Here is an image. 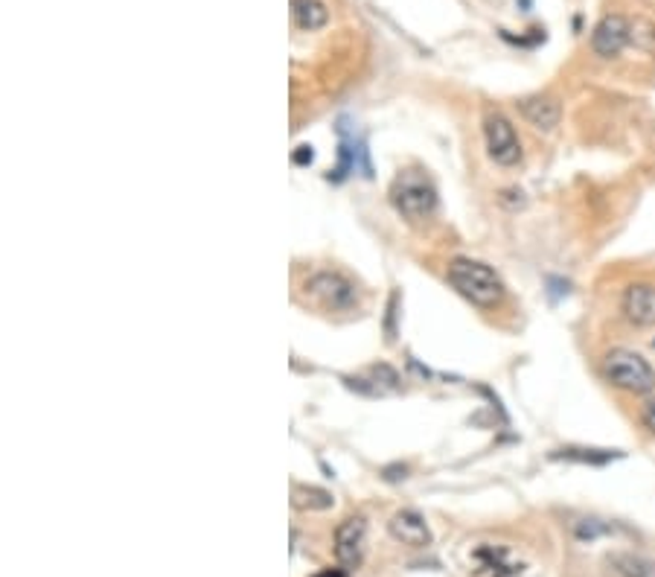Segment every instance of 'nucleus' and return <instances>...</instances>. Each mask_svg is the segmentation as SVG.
Returning a JSON list of instances; mask_svg holds the SVG:
<instances>
[{"label": "nucleus", "mask_w": 655, "mask_h": 577, "mask_svg": "<svg viewBox=\"0 0 655 577\" xmlns=\"http://www.w3.org/2000/svg\"><path fill=\"white\" fill-rule=\"evenodd\" d=\"M446 280L463 301H469L478 309H498L507 297L504 280L498 277L493 265H486L481 260H469V257L452 260L446 269Z\"/></svg>", "instance_id": "nucleus-1"}, {"label": "nucleus", "mask_w": 655, "mask_h": 577, "mask_svg": "<svg viewBox=\"0 0 655 577\" xmlns=\"http://www.w3.org/2000/svg\"><path fill=\"white\" fill-rule=\"evenodd\" d=\"M391 205L399 216L410 225H419L435 216L437 210V190L426 172L402 170L391 184Z\"/></svg>", "instance_id": "nucleus-2"}, {"label": "nucleus", "mask_w": 655, "mask_h": 577, "mask_svg": "<svg viewBox=\"0 0 655 577\" xmlns=\"http://www.w3.org/2000/svg\"><path fill=\"white\" fill-rule=\"evenodd\" d=\"M603 376L626 394L655 391V368L635 350L615 347L603 356Z\"/></svg>", "instance_id": "nucleus-3"}, {"label": "nucleus", "mask_w": 655, "mask_h": 577, "mask_svg": "<svg viewBox=\"0 0 655 577\" xmlns=\"http://www.w3.org/2000/svg\"><path fill=\"white\" fill-rule=\"evenodd\" d=\"M484 143L490 161L504 166H518L521 163V140L516 135V126L510 123V117L498 108L484 111Z\"/></svg>", "instance_id": "nucleus-4"}, {"label": "nucleus", "mask_w": 655, "mask_h": 577, "mask_svg": "<svg viewBox=\"0 0 655 577\" xmlns=\"http://www.w3.org/2000/svg\"><path fill=\"white\" fill-rule=\"evenodd\" d=\"M306 295L329 313H350L359 301L355 283L341 272H315L306 280Z\"/></svg>", "instance_id": "nucleus-5"}, {"label": "nucleus", "mask_w": 655, "mask_h": 577, "mask_svg": "<svg viewBox=\"0 0 655 577\" xmlns=\"http://www.w3.org/2000/svg\"><path fill=\"white\" fill-rule=\"evenodd\" d=\"M364 548H368V523L364 516H350L336 528V557L341 569H359L364 563Z\"/></svg>", "instance_id": "nucleus-6"}, {"label": "nucleus", "mask_w": 655, "mask_h": 577, "mask_svg": "<svg viewBox=\"0 0 655 577\" xmlns=\"http://www.w3.org/2000/svg\"><path fill=\"white\" fill-rule=\"evenodd\" d=\"M632 41V24L624 15H606L592 32V50L601 59H615Z\"/></svg>", "instance_id": "nucleus-7"}, {"label": "nucleus", "mask_w": 655, "mask_h": 577, "mask_svg": "<svg viewBox=\"0 0 655 577\" xmlns=\"http://www.w3.org/2000/svg\"><path fill=\"white\" fill-rule=\"evenodd\" d=\"M620 309L629 324L635 327H652L655 324V286L650 283H632L624 292Z\"/></svg>", "instance_id": "nucleus-8"}, {"label": "nucleus", "mask_w": 655, "mask_h": 577, "mask_svg": "<svg viewBox=\"0 0 655 577\" xmlns=\"http://www.w3.org/2000/svg\"><path fill=\"white\" fill-rule=\"evenodd\" d=\"M387 531H391V537L396 542H402V546H410V548H426L431 542V531L417 510H396L391 516V523H387Z\"/></svg>", "instance_id": "nucleus-9"}, {"label": "nucleus", "mask_w": 655, "mask_h": 577, "mask_svg": "<svg viewBox=\"0 0 655 577\" xmlns=\"http://www.w3.org/2000/svg\"><path fill=\"white\" fill-rule=\"evenodd\" d=\"M518 111H521V117L539 131H553L562 120V105L553 96H542V94L518 99Z\"/></svg>", "instance_id": "nucleus-10"}, {"label": "nucleus", "mask_w": 655, "mask_h": 577, "mask_svg": "<svg viewBox=\"0 0 655 577\" xmlns=\"http://www.w3.org/2000/svg\"><path fill=\"white\" fill-rule=\"evenodd\" d=\"M553 461H574V464H588V467H606L618 458H624V452L618 449H585V447H562L551 455Z\"/></svg>", "instance_id": "nucleus-11"}, {"label": "nucleus", "mask_w": 655, "mask_h": 577, "mask_svg": "<svg viewBox=\"0 0 655 577\" xmlns=\"http://www.w3.org/2000/svg\"><path fill=\"white\" fill-rule=\"evenodd\" d=\"M292 18L301 29L315 32L320 27H327L329 9L324 0H292Z\"/></svg>", "instance_id": "nucleus-12"}, {"label": "nucleus", "mask_w": 655, "mask_h": 577, "mask_svg": "<svg viewBox=\"0 0 655 577\" xmlns=\"http://www.w3.org/2000/svg\"><path fill=\"white\" fill-rule=\"evenodd\" d=\"M475 560H478L481 569H486L493 577H518L521 574V565L510 563V551L507 548L484 546V548H478V554H475Z\"/></svg>", "instance_id": "nucleus-13"}, {"label": "nucleus", "mask_w": 655, "mask_h": 577, "mask_svg": "<svg viewBox=\"0 0 655 577\" xmlns=\"http://www.w3.org/2000/svg\"><path fill=\"white\" fill-rule=\"evenodd\" d=\"M615 565V572L620 577H655V560L650 557H641V554H612V560H609Z\"/></svg>", "instance_id": "nucleus-14"}, {"label": "nucleus", "mask_w": 655, "mask_h": 577, "mask_svg": "<svg viewBox=\"0 0 655 577\" xmlns=\"http://www.w3.org/2000/svg\"><path fill=\"white\" fill-rule=\"evenodd\" d=\"M292 496H294L292 505L301 510H327L332 505V496L327 490H318V487H306V484H297Z\"/></svg>", "instance_id": "nucleus-15"}, {"label": "nucleus", "mask_w": 655, "mask_h": 577, "mask_svg": "<svg viewBox=\"0 0 655 577\" xmlns=\"http://www.w3.org/2000/svg\"><path fill=\"white\" fill-rule=\"evenodd\" d=\"M603 534H609V525H603L601 519H580V523L574 525V537L580 542H592Z\"/></svg>", "instance_id": "nucleus-16"}, {"label": "nucleus", "mask_w": 655, "mask_h": 577, "mask_svg": "<svg viewBox=\"0 0 655 577\" xmlns=\"http://www.w3.org/2000/svg\"><path fill=\"white\" fill-rule=\"evenodd\" d=\"M368 382H373L376 391H379V385H385V388H396V385H399V373L391 368V364H373V368H370V380H368Z\"/></svg>", "instance_id": "nucleus-17"}, {"label": "nucleus", "mask_w": 655, "mask_h": 577, "mask_svg": "<svg viewBox=\"0 0 655 577\" xmlns=\"http://www.w3.org/2000/svg\"><path fill=\"white\" fill-rule=\"evenodd\" d=\"M292 161L297 163V166H309L315 161V152H312V146H297L294 149V155H292Z\"/></svg>", "instance_id": "nucleus-18"}, {"label": "nucleus", "mask_w": 655, "mask_h": 577, "mask_svg": "<svg viewBox=\"0 0 655 577\" xmlns=\"http://www.w3.org/2000/svg\"><path fill=\"white\" fill-rule=\"evenodd\" d=\"M641 423L655 435V399H650V403L641 408Z\"/></svg>", "instance_id": "nucleus-19"}, {"label": "nucleus", "mask_w": 655, "mask_h": 577, "mask_svg": "<svg viewBox=\"0 0 655 577\" xmlns=\"http://www.w3.org/2000/svg\"><path fill=\"white\" fill-rule=\"evenodd\" d=\"M312 577H347V569H324V572H318Z\"/></svg>", "instance_id": "nucleus-20"}, {"label": "nucleus", "mask_w": 655, "mask_h": 577, "mask_svg": "<svg viewBox=\"0 0 655 577\" xmlns=\"http://www.w3.org/2000/svg\"><path fill=\"white\" fill-rule=\"evenodd\" d=\"M652 347H655V341H652Z\"/></svg>", "instance_id": "nucleus-21"}]
</instances>
